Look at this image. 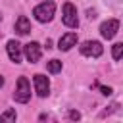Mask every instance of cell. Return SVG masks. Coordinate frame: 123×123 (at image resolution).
<instances>
[{"label":"cell","instance_id":"1","mask_svg":"<svg viewBox=\"0 0 123 123\" xmlns=\"http://www.w3.org/2000/svg\"><path fill=\"white\" fill-rule=\"evenodd\" d=\"M54 13H56V4H54L52 0H46V2L38 4V6L33 10L35 19H37V21H40V23H48V21H52Z\"/></svg>","mask_w":123,"mask_h":123},{"label":"cell","instance_id":"2","mask_svg":"<svg viewBox=\"0 0 123 123\" xmlns=\"http://www.w3.org/2000/svg\"><path fill=\"white\" fill-rule=\"evenodd\" d=\"M62 21H63V25H67L69 29H77V27H79L77 8H75L71 2H65V4H63V10H62Z\"/></svg>","mask_w":123,"mask_h":123},{"label":"cell","instance_id":"4","mask_svg":"<svg viewBox=\"0 0 123 123\" xmlns=\"http://www.w3.org/2000/svg\"><path fill=\"white\" fill-rule=\"evenodd\" d=\"M33 83H35V92H37L40 98H46V96L50 94V81H48V77L37 73V75L33 77Z\"/></svg>","mask_w":123,"mask_h":123},{"label":"cell","instance_id":"13","mask_svg":"<svg viewBox=\"0 0 123 123\" xmlns=\"http://www.w3.org/2000/svg\"><path fill=\"white\" fill-rule=\"evenodd\" d=\"M4 121H15V110H6L0 115V123H4Z\"/></svg>","mask_w":123,"mask_h":123},{"label":"cell","instance_id":"14","mask_svg":"<svg viewBox=\"0 0 123 123\" xmlns=\"http://www.w3.org/2000/svg\"><path fill=\"white\" fill-rule=\"evenodd\" d=\"M94 86H98V88H100V92H102L104 96H110V94L113 92V90H111V86H100L98 83H94Z\"/></svg>","mask_w":123,"mask_h":123},{"label":"cell","instance_id":"10","mask_svg":"<svg viewBox=\"0 0 123 123\" xmlns=\"http://www.w3.org/2000/svg\"><path fill=\"white\" fill-rule=\"evenodd\" d=\"M15 31H17L19 35H29V33H31V23H29V19H27L25 15H19V17H17V21H15Z\"/></svg>","mask_w":123,"mask_h":123},{"label":"cell","instance_id":"11","mask_svg":"<svg viewBox=\"0 0 123 123\" xmlns=\"http://www.w3.org/2000/svg\"><path fill=\"white\" fill-rule=\"evenodd\" d=\"M46 67H48L50 73H60V71H62V62H58V60H50Z\"/></svg>","mask_w":123,"mask_h":123},{"label":"cell","instance_id":"7","mask_svg":"<svg viewBox=\"0 0 123 123\" xmlns=\"http://www.w3.org/2000/svg\"><path fill=\"white\" fill-rule=\"evenodd\" d=\"M23 52H25L27 62H31V63H37V62L40 60V54H42L38 42H27V44L23 46Z\"/></svg>","mask_w":123,"mask_h":123},{"label":"cell","instance_id":"15","mask_svg":"<svg viewBox=\"0 0 123 123\" xmlns=\"http://www.w3.org/2000/svg\"><path fill=\"white\" fill-rule=\"evenodd\" d=\"M69 119L79 121V119H81V113H79V111H75V110H71V111H69Z\"/></svg>","mask_w":123,"mask_h":123},{"label":"cell","instance_id":"9","mask_svg":"<svg viewBox=\"0 0 123 123\" xmlns=\"http://www.w3.org/2000/svg\"><path fill=\"white\" fill-rule=\"evenodd\" d=\"M77 44V33H65L60 40H58V48L60 50H63V52H67V50H71L73 46Z\"/></svg>","mask_w":123,"mask_h":123},{"label":"cell","instance_id":"17","mask_svg":"<svg viewBox=\"0 0 123 123\" xmlns=\"http://www.w3.org/2000/svg\"><path fill=\"white\" fill-rule=\"evenodd\" d=\"M38 119H40V121H44V119H48V115H46V113H40V115H38Z\"/></svg>","mask_w":123,"mask_h":123},{"label":"cell","instance_id":"16","mask_svg":"<svg viewBox=\"0 0 123 123\" xmlns=\"http://www.w3.org/2000/svg\"><path fill=\"white\" fill-rule=\"evenodd\" d=\"M88 17L94 19V17H96V12H94V10H88Z\"/></svg>","mask_w":123,"mask_h":123},{"label":"cell","instance_id":"19","mask_svg":"<svg viewBox=\"0 0 123 123\" xmlns=\"http://www.w3.org/2000/svg\"><path fill=\"white\" fill-rule=\"evenodd\" d=\"M0 21H2V13H0Z\"/></svg>","mask_w":123,"mask_h":123},{"label":"cell","instance_id":"18","mask_svg":"<svg viewBox=\"0 0 123 123\" xmlns=\"http://www.w3.org/2000/svg\"><path fill=\"white\" fill-rule=\"evenodd\" d=\"M4 86V77H0V88Z\"/></svg>","mask_w":123,"mask_h":123},{"label":"cell","instance_id":"3","mask_svg":"<svg viewBox=\"0 0 123 123\" xmlns=\"http://www.w3.org/2000/svg\"><path fill=\"white\" fill-rule=\"evenodd\" d=\"M13 98L19 104H27L31 100V85H29L27 77H19L17 79V88L13 92Z\"/></svg>","mask_w":123,"mask_h":123},{"label":"cell","instance_id":"6","mask_svg":"<svg viewBox=\"0 0 123 123\" xmlns=\"http://www.w3.org/2000/svg\"><path fill=\"white\" fill-rule=\"evenodd\" d=\"M117 31H119V21L117 19H108V21H104L102 25H100V35L104 37V38H113L115 35H117Z\"/></svg>","mask_w":123,"mask_h":123},{"label":"cell","instance_id":"12","mask_svg":"<svg viewBox=\"0 0 123 123\" xmlns=\"http://www.w3.org/2000/svg\"><path fill=\"white\" fill-rule=\"evenodd\" d=\"M121 54H123V44H121V42L113 44V48H111V56H113V60H115V62H117V60H121Z\"/></svg>","mask_w":123,"mask_h":123},{"label":"cell","instance_id":"8","mask_svg":"<svg viewBox=\"0 0 123 123\" xmlns=\"http://www.w3.org/2000/svg\"><path fill=\"white\" fill-rule=\"evenodd\" d=\"M6 50H8V56L13 63H21V44L17 40H8Z\"/></svg>","mask_w":123,"mask_h":123},{"label":"cell","instance_id":"5","mask_svg":"<svg viewBox=\"0 0 123 123\" xmlns=\"http://www.w3.org/2000/svg\"><path fill=\"white\" fill-rule=\"evenodd\" d=\"M102 52H104V48H102V44L98 40H86V42L81 44V54L83 56L98 58V56H102Z\"/></svg>","mask_w":123,"mask_h":123}]
</instances>
